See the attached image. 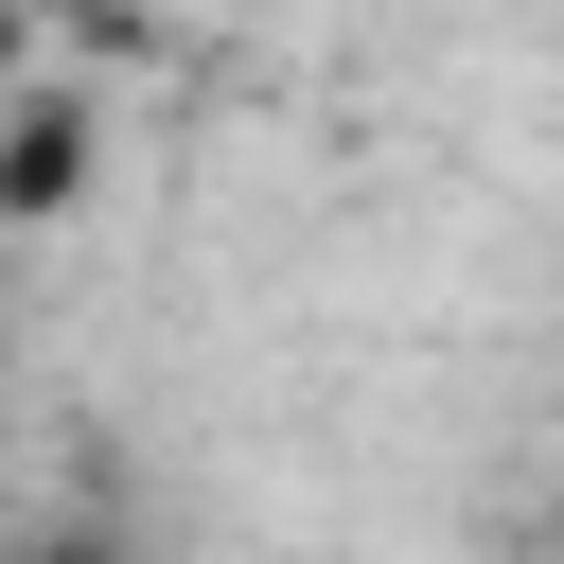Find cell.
Returning a JSON list of instances; mask_svg holds the SVG:
<instances>
[{"instance_id":"1","label":"cell","mask_w":564,"mask_h":564,"mask_svg":"<svg viewBox=\"0 0 564 564\" xmlns=\"http://www.w3.org/2000/svg\"><path fill=\"white\" fill-rule=\"evenodd\" d=\"M88 159H106V106H88L70 70H35V88L0 106V229H53V212L88 194Z\"/></svg>"},{"instance_id":"2","label":"cell","mask_w":564,"mask_h":564,"mask_svg":"<svg viewBox=\"0 0 564 564\" xmlns=\"http://www.w3.org/2000/svg\"><path fill=\"white\" fill-rule=\"evenodd\" d=\"M35 53H53V18H35V0H0V106L35 88Z\"/></svg>"},{"instance_id":"3","label":"cell","mask_w":564,"mask_h":564,"mask_svg":"<svg viewBox=\"0 0 564 564\" xmlns=\"http://www.w3.org/2000/svg\"><path fill=\"white\" fill-rule=\"evenodd\" d=\"M0 564H123L106 529H53V546H0Z\"/></svg>"},{"instance_id":"4","label":"cell","mask_w":564,"mask_h":564,"mask_svg":"<svg viewBox=\"0 0 564 564\" xmlns=\"http://www.w3.org/2000/svg\"><path fill=\"white\" fill-rule=\"evenodd\" d=\"M546 564H564V511H546Z\"/></svg>"}]
</instances>
